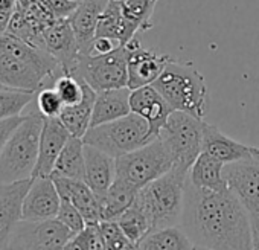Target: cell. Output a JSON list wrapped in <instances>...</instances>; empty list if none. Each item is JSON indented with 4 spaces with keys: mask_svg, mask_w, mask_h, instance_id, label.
<instances>
[{
    "mask_svg": "<svg viewBox=\"0 0 259 250\" xmlns=\"http://www.w3.org/2000/svg\"><path fill=\"white\" fill-rule=\"evenodd\" d=\"M179 226L195 248H253L248 215L229 188L210 191L197 188L186 180L185 206Z\"/></svg>",
    "mask_w": 259,
    "mask_h": 250,
    "instance_id": "1",
    "label": "cell"
},
{
    "mask_svg": "<svg viewBox=\"0 0 259 250\" xmlns=\"http://www.w3.org/2000/svg\"><path fill=\"white\" fill-rule=\"evenodd\" d=\"M45 119L46 117L40 111L23 116V120L7 141L0 153V183L2 185L32 179L38 159Z\"/></svg>",
    "mask_w": 259,
    "mask_h": 250,
    "instance_id": "2",
    "label": "cell"
},
{
    "mask_svg": "<svg viewBox=\"0 0 259 250\" xmlns=\"http://www.w3.org/2000/svg\"><path fill=\"white\" fill-rule=\"evenodd\" d=\"M186 180L188 174L172 166L166 174L139 189L135 201L147 214L151 230L180 224Z\"/></svg>",
    "mask_w": 259,
    "mask_h": 250,
    "instance_id": "3",
    "label": "cell"
},
{
    "mask_svg": "<svg viewBox=\"0 0 259 250\" xmlns=\"http://www.w3.org/2000/svg\"><path fill=\"white\" fill-rule=\"evenodd\" d=\"M153 86L168 101L172 110L186 111L204 119L207 86L204 76L192 63H180L171 58Z\"/></svg>",
    "mask_w": 259,
    "mask_h": 250,
    "instance_id": "4",
    "label": "cell"
},
{
    "mask_svg": "<svg viewBox=\"0 0 259 250\" xmlns=\"http://www.w3.org/2000/svg\"><path fill=\"white\" fill-rule=\"evenodd\" d=\"M153 139L148 122L133 111L123 117L90 127L82 138L84 144L96 147L113 157L126 154Z\"/></svg>",
    "mask_w": 259,
    "mask_h": 250,
    "instance_id": "5",
    "label": "cell"
},
{
    "mask_svg": "<svg viewBox=\"0 0 259 250\" xmlns=\"http://www.w3.org/2000/svg\"><path fill=\"white\" fill-rule=\"evenodd\" d=\"M203 130L204 120L197 116L179 110L169 114L159 138L169 150L174 168L186 174L189 173L203 150Z\"/></svg>",
    "mask_w": 259,
    "mask_h": 250,
    "instance_id": "6",
    "label": "cell"
},
{
    "mask_svg": "<svg viewBox=\"0 0 259 250\" xmlns=\"http://www.w3.org/2000/svg\"><path fill=\"white\" fill-rule=\"evenodd\" d=\"M174 166L172 156L160 138L116 157V177L126 180L138 189L166 174Z\"/></svg>",
    "mask_w": 259,
    "mask_h": 250,
    "instance_id": "7",
    "label": "cell"
},
{
    "mask_svg": "<svg viewBox=\"0 0 259 250\" xmlns=\"http://www.w3.org/2000/svg\"><path fill=\"white\" fill-rule=\"evenodd\" d=\"M72 75L87 82L96 92L125 87L128 84L125 46L104 55L79 54Z\"/></svg>",
    "mask_w": 259,
    "mask_h": 250,
    "instance_id": "8",
    "label": "cell"
},
{
    "mask_svg": "<svg viewBox=\"0 0 259 250\" xmlns=\"http://www.w3.org/2000/svg\"><path fill=\"white\" fill-rule=\"evenodd\" d=\"M223 173L229 189L238 197L248 215L253 248H259V160L251 157L227 163Z\"/></svg>",
    "mask_w": 259,
    "mask_h": 250,
    "instance_id": "9",
    "label": "cell"
},
{
    "mask_svg": "<svg viewBox=\"0 0 259 250\" xmlns=\"http://www.w3.org/2000/svg\"><path fill=\"white\" fill-rule=\"evenodd\" d=\"M58 75L43 63L0 49V84L7 89L38 93L54 87Z\"/></svg>",
    "mask_w": 259,
    "mask_h": 250,
    "instance_id": "10",
    "label": "cell"
},
{
    "mask_svg": "<svg viewBox=\"0 0 259 250\" xmlns=\"http://www.w3.org/2000/svg\"><path fill=\"white\" fill-rule=\"evenodd\" d=\"M75 233L57 217L48 220H20L13 232L8 248L55 250L64 248Z\"/></svg>",
    "mask_w": 259,
    "mask_h": 250,
    "instance_id": "11",
    "label": "cell"
},
{
    "mask_svg": "<svg viewBox=\"0 0 259 250\" xmlns=\"http://www.w3.org/2000/svg\"><path fill=\"white\" fill-rule=\"evenodd\" d=\"M125 51H126V66H128L126 86L132 90L153 84L160 76L168 61L171 60L169 55H163V54H157L156 51L145 49L141 40L138 38V35L125 45Z\"/></svg>",
    "mask_w": 259,
    "mask_h": 250,
    "instance_id": "12",
    "label": "cell"
},
{
    "mask_svg": "<svg viewBox=\"0 0 259 250\" xmlns=\"http://www.w3.org/2000/svg\"><path fill=\"white\" fill-rule=\"evenodd\" d=\"M43 49L60 63L64 73H72L81 52L69 19H57L45 29Z\"/></svg>",
    "mask_w": 259,
    "mask_h": 250,
    "instance_id": "13",
    "label": "cell"
},
{
    "mask_svg": "<svg viewBox=\"0 0 259 250\" xmlns=\"http://www.w3.org/2000/svg\"><path fill=\"white\" fill-rule=\"evenodd\" d=\"M61 204V197L52 177H34L25 195L22 220L55 218Z\"/></svg>",
    "mask_w": 259,
    "mask_h": 250,
    "instance_id": "14",
    "label": "cell"
},
{
    "mask_svg": "<svg viewBox=\"0 0 259 250\" xmlns=\"http://www.w3.org/2000/svg\"><path fill=\"white\" fill-rule=\"evenodd\" d=\"M130 105H132L133 113L141 114L148 122L150 133L154 139L159 138L162 127L168 120L169 114L174 111L168 101L160 95V92L153 84L132 90Z\"/></svg>",
    "mask_w": 259,
    "mask_h": 250,
    "instance_id": "15",
    "label": "cell"
},
{
    "mask_svg": "<svg viewBox=\"0 0 259 250\" xmlns=\"http://www.w3.org/2000/svg\"><path fill=\"white\" fill-rule=\"evenodd\" d=\"M70 132L64 127V123L60 117H46L43 132L40 138V148H38V159L35 170L32 173L34 177H51L55 162L64 148L66 142L70 138Z\"/></svg>",
    "mask_w": 259,
    "mask_h": 250,
    "instance_id": "16",
    "label": "cell"
},
{
    "mask_svg": "<svg viewBox=\"0 0 259 250\" xmlns=\"http://www.w3.org/2000/svg\"><path fill=\"white\" fill-rule=\"evenodd\" d=\"M32 179H25L10 183L0 194V250L8 248L13 232L22 220V207L25 195L31 186Z\"/></svg>",
    "mask_w": 259,
    "mask_h": 250,
    "instance_id": "17",
    "label": "cell"
},
{
    "mask_svg": "<svg viewBox=\"0 0 259 250\" xmlns=\"http://www.w3.org/2000/svg\"><path fill=\"white\" fill-rule=\"evenodd\" d=\"M58 194L63 200L70 201L84 217L87 224H98L101 218V206L98 195L92 191V188L78 179L69 177H52Z\"/></svg>",
    "mask_w": 259,
    "mask_h": 250,
    "instance_id": "18",
    "label": "cell"
},
{
    "mask_svg": "<svg viewBox=\"0 0 259 250\" xmlns=\"http://www.w3.org/2000/svg\"><path fill=\"white\" fill-rule=\"evenodd\" d=\"M108 2L110 0H79L76 10L70 14L69 22L75 32L81 54L90 52L101 14L107 8Z\"/></svg>",
    "mask_w": 259,
    "mask_h": 250,
    "instance_id": "19",
    "label": "cell"
},
{
    "mask_svg": "<svg viewBox=\"0 0 259 250\" xmlns=\"http://www.w3.org/2000/svg\"><path fill=\"white\" fill-rule=\"evenodd\" d=\"M84 156H85L84 182L92 188V191L98 197H102L116 179V157L87 144L84 145Z\"/></svg>",
    "mask_w": 259,
    "mask_h": 250,
    "instance_id": "20",
    "label": "cell"
},
{
    "mask_svg": "<svg viewBox=\"0 0 259 250\" xmlns=\"http://www.w3.org/2000/svg\"><path fill=\"white\" fill-rule=\"evenodd\" d=\"M203 153L213 156L223 163H233L245 159H251L250 147L229 138L217 125L206 123L203 130Z\"/></svg>",
    "mask_w": 259,
    "mask_h": 250,
    "instance_id": "21",
    "label": "cell"
},
{
    "mask_svg": "<svg viewBox=\"0 0 259 250\" xmlns=\"http://www.w3.org/2000/svg\"><path fill=\"white\" fill-rule=\"evenodd\" d=\"M130 95H132V89L126 86L96 92V101L93 105L90 127L123 117L132 113Z\"/></svg>",
    "mask_w": 259,
    "mask_h": 250,
    "instance_id": "22",
    "label": "cell"
},
{
    "mask_svg": "<svg viewBox=\"0 0 259 250\" xmlns=\"http://www.w3.org/2000/svg\"><path fill=\"white\" fill-rule=\"evenodd\" d=\"M138 32H141V26L123 16L122 2L110 0L107 8L101 14L96 37H108L125 46L130 40H133L138 35Z\"/></svg>",
    "mask_w": 259,
    "mask_h": 250,
    "instance_id": "23",
    "label": "cell"
},
{
    "mask_svg": "<svg viewBox=\"0 0 259 250\" xmlns=\"http://www.w3.org/2000/svg\"><path fill=\"white\" fill-rule=\"evenodd\" d=\"M96 101V90H93L87 82H84V96L79 102L73 105H64L60 113V120L70 132L72 136L84 138L92 123L93 105Z\"/></svg>",
    "mask_w": 259,
    "mask_h": 250,
    "instance_id": "24",
    "label": "cell"
},
{
    "mask_svg": "<svg viewBox=\"0 0 259 250\" xmlns=\"http://www.w3.org/2000/svg\"><path fill=\"white\" fill-rule=\"evenodd\" d=\"M224 165L221 160L215 159L213 156L203 153L197 157L194 165L191 166L188 173V180L203 189H210V191H223L227 189V182L224 179Z\"/></svg>",
    "mask_w": 259,
    "mask_h": 250,
    "instance_id": "25",
    "label": "cell"
},
{
    "mask_svg": "<svg viewBox=\"0 0 259 250\" xmlns=\"http://www.w3.org/2000/svg\"><path fill=\"white\" fill-rule=\"evenodd\" d=\"M139 189L128 183L123 179L116 177L108 191L99 198L101 206V218L102 220H117L120 214H123L130 206H132L138 197ZM101 220V221H102Z\"/></svg>",
    "mask_w": 259,
    "mask_h": 250,
    "instance_id": "26",
    "label": "cell"
},
{
    "mask_svg": "<svg viewBox=\"0 0 259 250\" xmlns=\"http://www.w3.org/2000/svg\"><path fill=\"white\" fill-rule=\"evenodd\" d=\"M82 138L70 136L61 150L51 177H69L84 180L85 177V156Z\"/></svg>",
    "mask_w": 259,
    "mask_h": 250,
    "instance_id": "27",
    "label": "cell"
},
{
    "mask_svg": "<svg viewBox=\"0 0 259 250\" xmlns=\"http://www.w3.org/2000/svg\"><path fill=\"white\" fill-rule=\"evenodd\" d=\"M138 248L142 250H191L195 248L189 236L180 226L162 227L151 230L139 242Z\"/></svg>",
    "mask_w": 259,
    "mask_h": 250,
    "instance_id": "28",
    "label": "cell"
},
{
    "mask_svg": "<svg viewBox=\"0 0 259 250\" xmlns=\"http://www.w3.org/2000/svg\"><path fill=\"white\" fill-rule=\"evenodd\" d=\"M116 221L123 230V233L126 235V238L136 245V248H138V242L151 232L150 220L144 212V209L136 201L123 214H120Z\"/></svg>",
    "mask_w": 259,
    "mask_h": 250,
    "instance_id": "29",
    "label": "cell"
},
{
    "mask_svg": "<svg viewBox=\"0 0 259 250\" xmlns=\"http://www.w3.org/2000/svg\"><path fill=\"white\" fill-rule=\"evenodd\" d=\"M37 96L34 92L16 90V89H0V120L22 116V111Z\"/></svg>",
    "mask_w": 259,
    "mask_h": 250,
    "instance_id": "30",
    "label": "cell"
},
{
    "mask_svg": "<svg viewBox=\"0 0 259 250\" xmlns=\"http://www.w3.org/2000/svg\"><path fill=\"white\" fill-rule=\"evenodd\" d=\"M157 2L159 0H123L122 11L126 19L141 26V32H145L153 26L151 17Z\"/></svg>",
    "mask_w": 259,
    "mask_h": 250,
    "instance_id": "31",
    "label": "cell"
},
{
    "mask_svg": "<svg viewBox=\"0 0 259 250\" xmlns=\"http://www.w3.org/2000/svg\"><path fill=\"white\" fill-rule=\"evenodd\" d=\"M99 232L102 238L104 248H114V250H132L136 245L126 238L120 226L116 220H102L99 221Z\"/></svg>",
    "mask_w": 259,
    "mask_h": 250,
    "instance_id": "32",
    "label": "cell"
},
{
    "mask_svg": "<svg viewBox=\"0 0 259 250\" xmlns=\"http://www.w3.org/2000/svg\"><path fill=\"white\" fill-rule=\"evenodd\" d=\"M54 87L63 99L64 105H73L84 96V81L72 73H63L58 76Z\"/></svg>",
    "mask_w": 259,
    "mask_h": 250,
    "instance_id": "33",
    "label": "cell"
},
{
    "mask_svg": "<svg viewBox=\"0 0 259 250\" xmlns=\"http://www.w3.org/2000/svg\"><path fill=\"white\" fill-rule=\"evenodd\" d=\"M64 248H81V250H101L104 248L99 223L98 224H85L82 230L75 233L72 239L67 242Z\"/></svg>",
    "mask_w": 259,
    "mask_h": 250,
    "instance_id": "34",
    "label": "cell"
},
{
    "mask_svg": "<svg viewBox=\"0 0 259 250\" xmlns=\"http://www.w3.org/2000/svg\"><path fill=\"white\" fill-rule=\"evenodd\" d=\"M64 107L55 87H45L37 93V108L45 117H58Z\"/></svg>",
    "mask_w": 259,
    "mask_h": 250,
    "instance_id": "35",
    "label": "cell"
},
{
    "mask_svg": "<svg viewBox=\"0 0 259 250\" xmlns=\"http://www.w3.org/2000/svg\"><path fill=\"white\" fill-rule=\"evenodd\" d=\"M57 218L66 224L73 233H78L79 230H82L85 227V220L82 217V214L67 200H63L61 198V204H60V209H58V214H57Z\"/></svg>",
    "mask_w": 259,
    "mask_h": 250,
    "instance_id": "36",
    "label": "cell"
},
{
    "mask_svg": "<svg viewBox=\"0 0 259 250\" xmlns=\"http://www.w3.org/2000/svg\"><path fill=\"white\" fill-rule=\"evenodd\" d=\"M40 2L57 19H69L79 4V2H73V0H40Z\"/></svg>",
    "mask_w": 259,
    "mask_h": 250,
    "instance_id": "37",
    "label": "cell"
},
{
    "mask_svg": "<svg viewBox=\"0 0 259 250\" xmlns=\"http://www.w3.org/2000/svg\"><path fill=\"white\" fill-rule=\"evenodd\" d=\"M122 45L117 40L108 38V37H95L90 52L93 55H104V54H110L113 51H116L117 48H120Z\"/></svg>",
    "mask_w": 259,
    "mask_h": 250,
    "instance_id": "38",
    "label": "cell"
},
{
    "mask_svg": "<svg viewBox=\"0 0 259 250\" xmlns=\"http://www.w3.org/2000/svg\"><path fill=\"white\" fill-rule=\"evenodd\" d=\"M22 120H23V116H14V117H8V119L0 120V153H2L7 141L10 139L13 132L19 127V123Z\"/></svg>",
    "mask_w": 259,
    "mask_h": 250,
    "instance_id": "39",
    "label": "cell"
},
{
    "mask_svg": "<svg viewBox=\"0 0 259 250\" xmlns=\"http://www.w3.org/2000/svg\"><path fill=\"white\" fill-rule=\"evenodd\" d=\"M16 8H17V0H0V11L13 14Z\"/></svg>",
    "mask_w": 259,
    "mask_h": 250,
    "instance_id": "40",
    "label": "cell"
},
{
    "mask_svg": "<svg viewBox=\"0 0 259 250\" xmlns=\"http://www.w3.org/2000/svg\"><path fill=\"white\" fill-rule=\"evenodd\" d=\"M11 13H4L0 11V34H5L7 29H8V25H10V20H11Z\"/></svg>",
    "mask_w": 259,
    "mask_h": 250,
    "instance_id": "41",
    "label": "cell"
},
{
    "mask_svg": "<svg viewBox=\"0 0 259 250\" xmlns=\"http://www.w3.org/2000/svg\"><path fill=\"white\" fill-rule=\"evenodd\" d=\"M250 153H251V157L259 160V148L257 147H250Z\"/></svg>",
    "mask_w": 259,
    "mask_h": 250,
    "instance_id": "42",
    "label": "cell"
},
{
    "mask_svg": "<svg viewBox=\"0 0 259 250\" xmlns=\"http://www.w3.org/2000/svg\"><path fill=\"white\" fill-rule=\"evenodd\" d=\"M7 186H8V185H2V183H0V194H2V192L7 189Z\"/></svg>",
    "mask_w": 259,
    "mask_h": 250,
    "instance_id": "43",
    "label": "cell"
},
{
    "mask_svg": "<svg viewBox=\"0 0 259 250\" xmlns=\"http://www.w3.org/2000/svg\"><path fill=\"white\" fill-rule=\"evenodd\" d=\"M0 89H4V86H2V84H0Z\"/></svg>",
    "mask_w": 259,
    "mask_h": 250,
    "instance_id": "44",
    "label": "cell"
},
{
    "mask_svg": "<svg viewBox=\"0 0 259 250\" xmlns=\"http://www.w3.org/2000/svg\"><path fill=\"white\" fill-rule=\"evenodd\" d=\"M73 2H79V0H73Z\"/></svg>",
    "mask_w": 259,
    "mask_h": 250,
    "instance_id": "45",
    "label": "cell"
},
{
    "mask_svg": "<svg viewBox=\"0 0 259 250\" xmlns=\"http://www.w3.org/2000/svg\"><path fill=\"white\" fill-rule=\"evenodd\" d=\"M117 2H123V0H117Z\"/></svg>",
    "mask_w": 259,
    "mask_h": 250,
    "instance_id": "46",
    "label": "cell"
}]
</instances>
